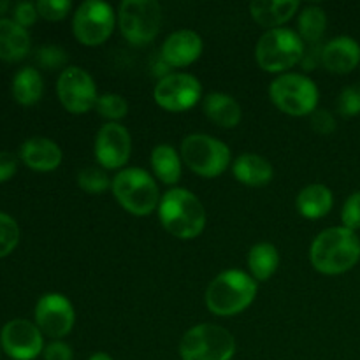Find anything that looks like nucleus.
<instances>
[{"mask_svg":"<svg viewBox=\"0 0 360 360\" xmlns=\"http://www.w3.org/2000/svg\"><path fill=\"white\" fill-rule=\"evenodd\" d=\"M309 260L315 271L326 276H340L348 273L360 260V239L357 232L343 225L326 229L313 239Z\"/></svg>","mask_w":360,"mask_h":360,"instance_id":"obj_1","label":"nucleus"},{"mask_svg":"<svg viewBox=\"0 0 360 360\" xmlns=\"http://www.w3.org/2000/svg\"><path fill=\"white\" fill-rule=\"evenodd\" d=\"M158 220L169 234L183 239V241H188V239H195L202 234L207 214L195 193L174 186L160 197Z\"/></svg>","mask_w":360,"mask_h":360,"instance_id":"obj_2","label":"nucleus"},{"mask_svg":"<svg viewBox=\"0 0 360 360\" xmlns=\"http://www.w3.org/2000/svg\"><path fill=\"white\" fill-rule=\"evenodd\" d=\"M259 285L253 276L241 269H227L218 274L206 288V308L217 316H234L255 301Z\"/></svg>","mask_w":360,"mask_h":360,"instance_id":"obj_3","label":"nucleus"},{"mask_svg":"<svg viewBox=\"0 0 360 360\" xmlns=\"http://www.w3.org/2000/svg\"><path fill=\"white\" fill-rule=\"evenodd\" d=\"M111 192L120 206L134 217H148L158 210L160 192L153 176L146 169L125 167L116 172Z\"/></svg>","mask_w":360,"mask_h":360,"instance_id":"obj_4","label":"nucleus"},{"mask_svg":"<svg viewBox=\"0 0 360 360\" xmlns=\"http://www.w3.org/2000/svg\"><path fill=\"white\" fill-rule=\"evenodd\" d=\"M306 42L292 28L281 27L266 30L255 48L257 63L269 74H285L302 62Z\"/></svg>","mask_w":360,"mask_h":360,"instance_id":"obj_5","label":"nucleus"},{"mask_svg":"<svg viewBox=\"0 0 360 360\" xmlns=\"http://www.w3.org/2000/svg\"><path fill=\"white\" fill-rule=\"evenodd\" d=\"M269 97L281 112L302 118L311 116L319 109L320 91L315 81L306 74L285 72L273 79Z\"/></svg>","mask_w":360,"mask_h":360,"instance_id":"obj_6","label":"nucleus"},{"mask_svg":"<svg viewBox=\"0 0 360 360\" xmlns=\"http://www.w3.org/2000/svg\"><path fill=\"white\" fill-rule=\"evenodd\" d=\"M181 160L200 178H218L232 165L231 148L218 137L190 134L181 141Z\"/></svg>","mask_w":360,"mask_h":360,"instance_id":"obj_7","label":"nucleus"},{"mask_svg":"<svg viewBox=\"0 0 360 360\" xmlns=\"http://www.w3.org/2000/svg\"><path fill=\"white\" fill-rule=\"evenodd\" d=\"M236 338L225 327L199 323L186 330L179 343L181 360H232Z\"/></svg>","mask_w":360,"mask_h":360,"instance_id":"obj_8","label":"nucleus"},{"mask_svg":"<svg viewBox=\"0 0 360 360\" xmlns=\"http://www.w3.org/2000/svg\"><path fill=\"white\" fill-rule=\"evenodd\" d=\"M118 27L130 44H150L162 27L160 4L157 0H125L118 7Z\"/></svg>","mask_w":360,"mask_h":360,"instance_id":"obj_9","label":"nucleus"},{"mask_svg":"<svg viewBox=\"0 0 360 360\" xmlns=\"http://www.w3.org/2000/svg\"><path fill=\"white\" fill-rule=\"evenodd\" d=\"M118 21V14L112 6L102 0H86L76 9L72 16V32L77 42L88 48H95L112 35Z\"/></svg>","mask_w":360,"mask_h":360,"instance_id":"obj_10","label":"nucleus"},{"mask_svg":"<svg viewBox=\"0 0 360 360\" xmlns=\"http://www.w3.org/2000/svg\"><path fill=\"white\" fill-rule=\"evenodd\" d=\"M153 98L167 112H185L202 98V84L193 74L171 72L155 84Z\"/></svg>","mask_w":360,"mask_h":360,"instance_id":"obj_11","label":"nucleus"},{"mask_svg":"<svg viewBox=\"0 0 360 360\" xmlns=\"http://www.w3.org/2000/svg\"><path fill=\"white\" fill-rule=\"evenodd\" d=\"M56 94L63 108L72 115H86L95 109L98 101L94 77L76 65H69L62 70L56 81Z\"/></svg>","mask_w":360,"mask_h":360,"instance_id":"obj_12","label":"nucleus"},{"mask_svg":"<svg viewBox=\"0 0 360 360\" xmlns=\"http://www.w3.org/2000/svg\"><path fill=\"white\" fill-rule=\"evenodd\" d=\"M132 151V137L122 123H104L94 143L95 160L105 171H122Z\"/></svg>","mask_w":360,"mask_h":360,"instance_id":"obj_13","label":"nucleus"},{"mask_svg":"<svg viewBox=\"0 0 360 360\" xmlns=\"http://www.w3.org/2000/svg\"><path fill=\"white\" fill-rule=\"evenodd\" d=\"M76 323L74 306L65 295L49 292L44 294L35 304V326L42 334L53 340L65 338Z\"/></svg>","mask_w":360,"mask_h":360,"instance_id":"obj_14","label":"nucleus"},{"mask_svg":"<svg viewBox=\"0 0 360 360\" xmlns=\"http://www.w3.org/2000/svg\"><path fill=\"white\" fill-rule=\"evenodd\" d=\"M0 345L14 360H34L44 352L41 329L28 320L16 319L7 322L0 330Z\"/></svg>","mask_w":360,"mask_h":360,"instance_id":"obj_15","label":"nucleus"},{"mask_svg":"<svg viewBox=\"0 0 360 360\" xmlns=\"http://www.w3.org/2000/svg\"><path fill=\"white\" fill-rule=\"evenodd\" d=\"M204 51V42L197 32L181 28L169 35L160 48V56L171 69H185L195 63Z\"/></svg>","mask_w":360,"mask_h":360,"instance_id":"obj_16","label":"nucleus"},{"mask_svg":"<svg viewBox=\"0 0 360 360\" xmlns=\"http://www.w3.org/2000/svg\"><path fill=\"white\" fill-rule=\"evenodd\" d=\"M360 63V44L354 37L340 35L322 46V65L333 74H350Z\"/></svg>","mask_w":360,"mask_h":360,"instance_id":"obj_17","label":"nucleus"},{"mask_svg":"<svg viewBox=\"0 0 360 360\" xmlns=\"http://www.w3.org/2000/svg\"><path fill=\"white\" fill-rule=\"evenodd\" d=\"M20 158L35 172H51L62 164V150L48 137H30L20 148Z\"/></svg>","mask_w":360,"mask_h":360,"instance_id":"obj_18","label":"nucleus"},{"mask_svg":"<svg viewBox=\"0 0 360 360\" xmlns=\"http://www.w3.org/2000/svg\"><path fill=\"white\" fill-rule=\"evenodd\" d=\"M232 174L241 185L252 188L267 186L274 178V169L269 160L257 153H241L231 165Z\"/></svg>","mask_w":360,"mask_h":360,"instance_id":"obj_19","label":"nucleus"},{"mask_svg":"<svg viewBox=\"0 0 360 360\" xmlns=\"http://www.w3.org/2000/svg\"><path fill=\"white\" fill-rule=\"evenodd\" d=\"M202 109L206 118L220 129L231 130L241 123V105L232 95L224 94V91H213V94L206 95Z\"/></svg>","mask_w":360,"mask_h":360,"instance_id":"obj_20","label":"nucleus"},{"mask_svg":"<svg viewBox=\"0 0 360 360\" xmlns=\"http://www.w3.org/2000/svg\"><path fill=\"white\" fill-rule=\"evenodd\" d=\"M299 0H255L250 4V14L260 27L273 30L281 28L297 14Z\"/></svg>","mask_w":360,"mask_h":360,"instance_id":"obj_21","label":"nucleus"},{"mask_svg":"<svg viewBox=\"0 0 360 360\" xmlns=\"http://www.w3.org/2000/svg\"><path fill=\"white\" fill-rule=\"evenodd\" d=\"M334 195L323 183H311L299 192L295 207L306 220H320L333 211Z\"/></svg>","mask_w":360,"mask_h":360,"instance_id":"obj_22","label":"nucleus"},{"mask_svg":"<svg viewBox=\"0 0 360 360\" xmlns=\"http://www.w3.org/2000/svg\"><path fill=\"white\" fill-rule=\"evenodd\" d=\"M30 34L14 20L0 18V60L20 62L30 51Z\"/></svg>","mask_w":360,"mask_h":360,"instance_id":"obj_23","label":"nucleus"},{"mask_svg":"<svg viewBox=\"0 0 360 360\" xmlns=\"http://www.w3.org/2000/svg\"><path fill=\"white\" fill-rule=\"evenodd\" d=\"M181 155L171 144H158L151 150L150 165L155 178L164 185L172 186V188L181 179Z\"/></svg>","mask_w":360,"mask_h":360,"instance_id":"obj_24","label":"nucleus"},{"mask_svg":"<svg viewBox=\"0 0 360 360\" xmlns=\"http://www.w3.org/2000/svg\"><path fill=\"white\" fill-rule=\"evenodd\" d=\"M246 266L255 281H267L280 267V252L271 243H257L246 257Z\"/></svg>","mask_w":360,"mask_h":360,"instance_id":"obj_25","label":"nucleus"},{"mask_svg":"<svg viewBox=\"0 0 360 360\" xmlns=\"http://www.w3.org/2000/svg\"><path fill=\"white\" fill-rule=\"evenodd\" d=\"M44 81L41 72L34 67H23L13 79V97L21 105H34L41 101Z\"/></svg>","mask_w":360,"mask_h":360,"instance_id":"obj_26","label":"nucleus"},{"mask_svg":"<svg viewBox=\"0 0 360 360\" xmlns=\"http://www.w3.org/2000/svg\"><path fill=\"white\" fill-rule=\"evenodd\" d=\"M327 30V14L322 7L308 6L301 11L297 20V34L308 44H316Z\"/></svg>","mask_w":360,"mask_h":360,"instance_id":"obj_27","label":"nucleus"},{"mask_svg":"<svg viewBox=\"0 0 360 360\" xmlns=\"http://www.w3.org/2000/svg\"><path fill=\"white\" fill-rule=\"evenodd\" d=\"M111 183L112 179L109 178L108 171L102 169L101 165H88V167L81 169L77 174V186L91 195L108 192L111 188Z\"/></svg>","mask_w":360,"mask_h":360,"instance_id":"obj_28","label":"nucleus"},{"mask_svg":"<svg viewBox=\"0 0 360 360\" xmlns=\"http://www.w3.org/2000/svg\"><path fill=\"white\" fill-rule=\"evenodd\" d=\"M98 115L111 123H120V120L129 115V104L125 98L118 94H104L98 95L97 105H95Z\"/></svg>","mask_w":360,"mask_h":360,"instance_id":"obj_29","label":"nucleus"},{"mask_svg":"<svg viewBox=\"0 0 360 360\" xmlns=\"http://www.w3.org/2000/svg\"><path fill=\"white\" fill-rule=\"evenodd\" d=\"M20 243V227L16 220L6 213H0V259L13 253Z\"/></svg>","mask_w":360,"mask_h":360,"instance_id":"obj_30","label":"nucleus"},{"mask_svg":"<svg viewBox=\"0 0 360 360\" xmlns=\"http://www.w3.org/2000/svg\"><path fill=\"white\" fill-rule=\"evenodd\" d=\"M338 111L345 118H354L360 115V83L343 88L338 98Z\"/></svg>","mask_w":360,"mask_h":360,"instance_id":"obj_31","label":"nucleus"},{"mask_svg":"<svg viewBox=\"0 0 360 360\" xmlns=\"http://www.w3.org/2000/svg\"><path fill=\"white\" fill-rule=\"evenodd\" d=\"M35 6L41 18L48 21H60L70 13L72 4L69 0H39Z\"/></svg>","mask_w":360,"mask_h":360,"instance_id":"obj_32","label":"nucleus"},{"mask_svg":"<svg viewBox=\"0 0 360 360\" xmlns=\"http://www.w3.org/2000/svg\"><path fill=\"white\" fill-rule=\"evenodd\" d=\"M37 62L44 69H60V67H63L67 63V53L60 46H42L37 51Z\"/></svg>","mask_w":360,"mask_h":360,"instance_id":"obj_33","label":"nucleus"},{"mask_svg":"<svg viewBox=\"0 0 360 360\" xmlns=\"http://www.w3.org/2000/svg\"><path fill=\"white\" fill-rule=\"evenodd\" d=\"M341 221H343V227L354 232L360 229V192H354L345 200L343 210H341Z\"/></svg>","mask_w":360,"mask_h":360,"instance_id":"obj_34","label":"nucleus"},{"mask_svg":"<svg viewBox=\"0 0 360 360\" xmlns=\"http://www.w3.org/2000/svg\"><path fill=\"white\" fill-rule=\"evenodd\" d=\"M309 123H311V129L316 134H322V136H329V134L336 130V118H334V115L329 109H316L309 116Z\"/></svg>","mask_w":360,"mask_h":360,"instance_id":"obj_35","label":"nucleus"},{"mask_svg":"<svg viewBox=\"0 0 360 360\" xmlns=\"http://www.w3.org/2000/svg\"><path fill=\"white\" fill-rule=\"evenodd\" d=\"M37 18H39V11L35 4L20 2L16 4V7H14V21H16L18 25H21L23 28L34 25L35 21H37Z\"/></svg>","mask_w":360,"mask_h":360,"instance_id":"obj_36","label":"nucleus"},{"mask_svg":"<svg viewBox=\"0 0 360 360\" xmlns=\"http://www.w3.org/2000/svg\"><path fill=\"white\" fill-rule=\"evenodd\" d=\"M44 360H74V352L63 341H53L48 347H44Z\"/></svg>","mask_w":360,"mask_h":360,"instance_id":"obj_37","label":"nucleus"},{"mask_svg":"<svg viewBox=\"0 0 360 360\" xmlns=\"http://www.w3.org/2000/svg\"><path fill=\"white\" fill-rule=\"evenodd\" d=\"M18 171V157L11 151H0V183L13 178Z\"/></svg>","mask_w":360,"mask_h":360,"instance_id":"obj_38","label":"nucleus"},{"mask_svg":"<svg viewBox=\"0 0 360 360\" xmlns=\"http://www.w3.org/2000/svg\"><path fill=\"white\" fill-rule=\"evenodd\" d=\"M316 63H322V48L320 49L315 48L311 49V51H306L301 65L304 67V70H313L316 67Z\"/></svg>","mask_w":360,"mask_h":360,"instance_id":"obj_39","label":"nucleus"},{"mask_svg":"<svg viewBox=\"0 0 360 360\" xmlns=\"http://www.w3.org/2000/svg\"><path fill=\"white\" fill-rule=\"evenodd\" d=\"M88 360H115V359H112L111 355L105 354V352H97V354L91 355V357Z\"/></svg>","mask_w":360,"mask_h":360,"instance_id":"obj_40","label":"nucleus"},{"mask_svg":"<svg viewBox=\"0 0 360 360\" xmlns=\"http://www.w3.org/2000/svg\"><path fill=\"white\" fill-rule=\"evenodd\" d=\"M7 7H9V4H7V2H4V0H0V16H2V14L6 13V11H7Z\"/></svg>","mask_w":360,"mask_h":360,"instance_id":"obj_41","label":"nucleus"}]
</instances>
